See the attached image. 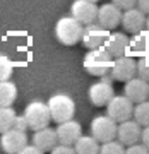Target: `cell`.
I'll list each match as a JSON object with an SVG mask.
<instances>
[{"instance_id": "25", "label": "cell", "mask_w": 149, "mask_h": 154, "mask_svg": "<svg viewBox=\"0 0 149 154\" xmlns=\"http://www.w3.org/2000/svg\"><path fill=\"white\" fill-rule=\"evenodd\" d=\"M12 72H14V63L11 62V58H7L5 55H0V81L11 79Z\"/></svg>"}, {"instance_id": "23", "label": "cell", "mask_w": 149, "mask_h": 154, "mask_svg": "<svg viewBox=\"0 0 149 154\" xmlns=\"http://www.w3.org/2000/svg\"><path fill=\"white\" fill-rule=\"evenodd\" d=\"M14 118H16V111L12 106H0V134L12 128Z\"/></svg>"}, {"instance_id": "6", "label": "cell", "mask_w": 149, "mask_h": 154, "mask_svg": "<svg viewBox=\"0 0 149 154\" xmlns=\"http://www.w3.org/2000/svg\"><path fill=\"white\" fill-rule=\"evenodd\" d=\"M134 111V103L123 94V96H111V99L106 103V115L113 118L116 123H120L123 120L132 118Z\"/></svg>"}, {"instance_id": "24", "label": "cell", "mask_w": 149, "mask_h": 154, "mask_svg": "<svg viewBox=\"0 0 149 154\" xmlns=\"http://www.w3.org/2000/svg\"><path fill=\"white\" fill-rule=\"evenodd\" d=\"M99 152L101 154H123L125 152V147H123L118 140L111 139V140L101 142V146H99Z\"/></svg>"}, {"instance_id": "18", "label": "cell", "mask_w": 149, "mask_h": 154, "mask_svg": "<svg viewBox=\"0 0 149 154\" xmlns=\"http://www.w3.org/2000/svg\"><path fill=\"white\" fill-rule=\"evenodd\" d=\"M127 46H129V36L125 33H111L103 43V48L110 53L113 58L122 55H127Z\"/></svg>"}, {"instance_id": "2", "label": "cell", "mask_w": 149, "mask_h": 154, "mask_svg": "<svg viewBox=\"0 0 149 154\" xmlns=\"http://www.w3.org/2000/svg\"><path fill=\"white\" fill-rule=\"evenodd\" d=\"M82 24L74 17H60L55 24V38L65 46H74L81 41Z\"/></svg>"}, {"instance_id": "28", "label": "cell", "mask_w": 149, "mask_h": 154, "mask_svg": "<svg viewBox=\"0 0 149 154\" xmlns=\"http://www.w3.org/2000/svg\"><path fill=\"white\" fill-rule=\"evenodd\" d=\"M51 152L53 154H74V146H67V144H55L53 149H51Z\"/></svg>"}, {"instance_id": "13", "label": "cell", "mask_w": 149, "mask_h": 154, "mask_svg": "<svg viewBox=\"0 0 149 154\" xmlns=\"http://www.w3.org/2000/svg\"><path fill=\"white\" fill-rule=\"evenodd\" d=\"M120 19H122V11L113 2L98 7L96 22H98L99 26H103L105 29H108V31H113L116 26H120Z\"/></svg>"}, {"instance_id": "7", "label": "cell", "mask_w": 149, "mask_h": 154, "mask_svg": "<svg viewBox=\"0 0 149 154\" xmlns=\"http://www.w3.org/2000/svg\"><path fill=\"white\" fill-rule=\"evenodd\" d=\"M116 123L108 115H99L91 122V135L98 142H106L116 137Z\"/></svg>"}, {"instance_id": "11", "label": "cell", "mask_w": 149, "mask_h": 154, "mask_svg": "<svg viewBox=\"0 0 149 154\" xmlns=\"http://www.w3.org/2000/svg\"><path fill=\"white\" fill-rule=\"evenodd\" d=\"M141 130H142V127L135 120L129 118L116 125V139L123 147H127L135 142H141Z\"/></svg>"}, {"instance_id": "27", "label": "cell", "mask_w": 149, "mask_h": 154, "mask_svg": "<svg viewBox=\"0 0 149 154\" xmlns=\"http://www.w3.org/2000/svg\"><path fill=\"white\" fill-rule=\"evenodd\" d=\"M125 152L127 154H147L149 149L146 147L142 142H135V144H132V146H127V147H125Z\"/></svg>"}, {"instance_id": "35", "label": "cell", "mask_w": 149, "mask_h": 154, "mask_svg": "<svg viewBox=\"0 0 149 154\" xmlns=\"http://www.w3.org/2000/svg\"><path fill=\"white\" fill-rule=\"evenodd\" d=\"M91 2H99V0H91Z\"/></svg>"}, {"instance_id": "9", "label": "cell", "mask_w": 149, "mask_h": 154, "mask_svg": "<svg viewBox=\"0 0 149 154\" xmlns=\"http://www.w3.org/2000/svg\"><path fill=\"white\" fill-rule=\"evenodd\" d=\"M28 144V135L24 130H17V128H9L4 134H0V149L4 152L9 154H19L24 146Z\"/></svg>"}, {"instance_id": "31", "label": "cell", "mask_w": 149, "mask_h": 154, "mask_svg": "<svg viewBox=\"0 0 149 154\" xmlns=\"http://www.w3.org/2000/svg\"><path fill=\"white\" fill-rule=\"evenodd\" d=\"M19 154H41V151H39L34 144H33V146H28V144H26V146L19 151Z\"/></svg>"}, {"instance_id": "34", "label": "cell", "mask_w": 149, "mask_h": 154, "mask_svg": "<svg viewBox=\"0 0 149 154\" xmlns=\"http://www.w3.org/2000/svg\"><path fill=\"white\" fill-rule=\"evenodd\" d=\"M146 29H147V31H149V16L146 17Z\"/></svg>"}, {"instance_id": "26", "label": "cell", "mask_w": 149, "mask_h": 154, "mask_svg": "<svg viewBox=\"0 0 149 154\" xmlns=\"http://www.w3.org/2000/svg\"><path fill=\"white\" fill-rule=\"evenodd\" d=\"M135 63H137V75L149 82V53L144 57H139Z\"/></svg>"}, {"instance_id": "20", "label": "cell", "mask_w": 149, "mask_h": 154, "mask_svg": "<svg viewBox=\"0 0 149 154\" xmlns=\"http://www.w3.org/2000/svg\"><path fill=\"white\" fill-rule=\"evenodd\" d=\"M74 151L77 154H96L99 152V142L93 135H79V139L74 142Z\"/></svg>"}, {"instance_id": "10", "label": "cell", "mask_w": 149, "mask_h": 154, "mask_svg": "<svg viewBox=\"0 0 149 154\" xmlns=\"http://www.w3.org/2000/svg\"><path fill=\"white\" fill-rule=\"evenodd\" d=\"M70 16L77 19L82 26L96 22L98 5H96V2H91V0H74L70 7Z\"/></svg>"}, {"instance_id": "15", "label": "cell", "mask_w": 149, "mask_h": 154, "mask_svg": "<svg viewBox=\"0 0 149 154\" xmlns=\"http://www.w3.org/2000/svg\"><path fill=\"white\" fill-rule=\"evenodd\" d=\"M113 86L108 79H103L99 82H94L88 91L89 101L93 103L94 106H106V103L111 99L113 96Z\"/></svg>"}, {"instance_id": "22", "label": "cell", "mask_w": 149, "mask_h": 154, "mask_svg": "<svg viewBox=\"0 0 149 154\" xmlns=\"http://www.w3.org/2000/svg\"><path fill=\"white\" fill-rule=\"evenodd\" d=\"M132 116L141 127L149 125V99H144V101H141V103H135L134 111H132Z\"/></svg>"}, {"instance_id": "21", "label": "cell", "mask_w": 149, "mask_h": 154, "mask_svg": "<svg viewBox=\"0 0 149 154\" xmlns=\"http://www.w3.org/2000/svg\"><path fill=\"white\" fill-rule=\"evenodd\" d=\"M17 99V86L14 82L0 81V106H12V103Z\"/></svg>"}, {"instance_id": "19", "label": "cell", "mask_w": 149, "mask_h": 154, "mask_svg": "<svg viewBox=\"0 0 149 154\" xmlns=\"http://www.w3.org/2000/svg\"><path fill=\"white\" fill-rule=\"evenodd\" d=\"M33 144L36 147L45 152V151H51L55 144H58V139H57V132L53 128H48V127H43V128H38L34 130L33 135Z\"/></svg>"}, {"instance_id": "33", "label": "cell", "mask_w": 149, "mask_h": 154, "mask_svg": "<svg viewBox=\"0 0 149 154\" xmlns=\"http://www.w3.org/2000/svg\"><path fill=\"white\" fill-rule=\"evenodd\" d=\"M135 7H137V9H141L146 16H149V0H137Z\"/></svg>"}, {"instance_id": "29", "label": "cell", "mask_w": 149, "mask_h": 154, "mask_svg": "<svg viewBox=\"0 0 149 154\" xmlns=\"http://www.w3.org/2000/svg\"><path fill=\"white\" fill-rule=\"evenodd\" d=\"M111 2H113L120 11H127L130 7H135V4H137V0H111Z\"/></svg>"}, {"instance_id": "17", "label": "cell", "mask_w": 149, "mask_h": 154, "mask_svg": "<svg viewBox=\"0 0 149 154\" xmlns=\"http://www.w3.org/2000/svg\"><path fill=\"white\" fill-rule=\"evenodd\" d=\"M149 53V31L146 28L132 33V36L129 38V46H127V55L139 58Z\"/></svg>"}, {"instance_id": "32", "label": "cell", "mask_w": 149, "mask_h": 154, "mask_svg": "<svg viewBox=\"0 0 149 154\" xmlns=\"http://www.w3.org/2000/svg\"><path fill=\"white\" fill-rule=\"evenodd\" d=\"M141 142L149 149V125L142 127V130H141Z\"/></svg>"}, {"instance_id": "30", "label": "cell", "mask_w": 149, "mask_h": 154, "mask_svg": "<svg viewBox=\"0 0 149 154\" xmlns=\"http://www.w3.org/2000/svg\"><path fill=\"white\" fill-rule=\"evenodd\" d=\"M14 128H17V130H28V122H26V118H24V115H16V118H14Z\"/></svg>"}, {"instance_id": "16", "label": "cell", "mask_w": 149, "mask_h": 154, "mask_svg": "<svg viewBox=\"0 0 149 154\" xmlns=\"http://www.w3.org/2000/svg\"><path fill=\"white\" fill-rule=\"evenodd\" d=\"M57 139L60 144H67V146H74V142L79 139V135L82 134V127L79 122H76L74 118L65 120L58 123L57 127Z\"/></svg>"}, {"instance_id": "14", "label": "cell", "mask_w": 149, "mask_h": 154, "mask_svg": "<svg viewBox=\"0 0 149 154\" xmlns=\"http://www.w3.org/2000/svg\"><path fill=\"white\" fill-rule=\"evenodd\" d=\"M146 14H144L141 9L137 7H130L127 11H122V19H120V24L123 26V29L127 33H137L141 29L146 28Z\"/></svg>"}, {"instance_id": "3", "label": "cell", "mask_w": 149, "mask_h": 154, "mask_svg": "<svg viewBox=\"0 0 149 154\" xmlns=\"http://www.w3.org/2000/svg\"><path fill=\"white\" fill-rule=\"evenodd\" d=\"M46 105H48V110H50V118L55 123L70 120L76 115V103L67 94H53L48 99Z\"/></svg>"}, {"instance_id": "8", "label": "cell", "mask_w": 149, "mask_h": 154, "mask_svg": "<svg viewBox=\"0 0 149 154\" xmlns=\"http://www.w3.org/2000/svg\"><path fill=\"white\" fill-rule=\"evenodd\" d=\"M108 34H110L108 29L99 26L98 22H91V24H86L82 28L81 43H82L84 48H88V50L99 48V46H103L105 39L108 38Z\"/></svg>"}, {"instance_id": "1", "label": "cell", "mask_w": 149, "mask_h": 154, "mask_svg": "<svg viewBox=\"0 0 149 154\" xmlns=\"http://www.w3.org/2000/svg\"><path fill=\"white\" fill-rule=\"evenodd\" d=\"M111 63H113V57L103 46L89 50L84 57V69L94 77H105L110 72Z\"/></svg>"}, {"instance_id": "5", "label": "cell", "mask_w": 149, "mask_h": 154, "mask_svg": "<svg viewBox=\"0 0 149 154\" xmlns=\"http://www.w3.org/2000/svg\"><path fill=\"white\" fill-rule=\"evenodd\" d=\"M111 75L113 81H118V82H125L129 79L137 75V63H135V58L129 55H122L113 58V63H111V69L108 72Z\"/></svg>"}, {"instance_id": "12", "label": "cell", "mask_w": 149, "mask_h": 154, "mask_svg": "<svg viewBox=\"0 0 149 154\" xmlns=\"http://www.w3.org/2000/svg\"><path fill=\"white\" fill-rule=\"evenodd\" d=\"M123 93L127 96L134 105L135 103H141L144 99H149V82L141 79L139 75L132 77L125 81V86H123Z\"/></svg>"}, {"instance_id": "4", "label": "cell", "mask_w": 149, "mask_h": 154, "mask_svg": "<svg viewBox=\"0 0 149 154\" xmlns=\"http://www.w3.org/2000/svg\"><path fill=\"white\" fill-rule=\"evenodd\" d=\"M24 118L28 122V128H31V130L48 127V123L51 122L48 105L43 103V101H31L24 108Z\"/></svg>"}]
</instances>
